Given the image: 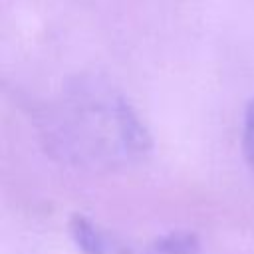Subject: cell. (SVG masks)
Instances as JSON below:
<instances>
[{
  "label": "cell",
  "instance_id": "4",
  "mask_svg": "<svg viewBox=\"0 0 254 254\" xmlns=\"http://www.w3.org/2000/svg\"><path fill=\"white\" fill-rule=\"evenodd\" d=\"M242 149L248 167L254 173V99L248 103L246 113H244V123H242Z\"/></svg>",
  "mask_w": 254,
  "mask_h": 254
},
{
  "label": "cell",
  "instance_id": "1",
  "mask_svg": "<svg viewBox=\"0 0 254 254\" xmlns=\"http://www.w3.org/2000/svg\"><path fill=\"white\" fill-rule=\"evenodd\" d=\"M46 121L54 149L77 163L109 167L129 163L149 149V133L113 91L79 87Z\"/></svg>",
  "mask_w": 254,
  "mask_h": 254
},
{
  "label": "cell",
  "instance_id": "2",
  "mask_svg": "<svg viewBox=\"0 0 254 254\" xmlns=\"http://www.w3.org/2000/svg\"><path fill=\"white\" fill-rule=\"evenodd\" d=\"M69 232L83 254H123L109 234L99 230L89 218L81 214H75L69 220Z\"/></svg>",
  "mask_w": 254,
  "mask_h": 254
},
{
  "label": "cell",
  "instance_id": "3",
  "mask_svg": "<svg viewBox=\"0 0 254 254\" xmlns=\"http://www.w3.org/2000/svg\"><path fill=\"white\" fill-rule=\"evenodd\" d=\"M145 254H200L198 238L187 230H173L165 236H159Z\"/></svg>",
  "mask_w": 254,
  "mask_h": 254
}]
</instances>
